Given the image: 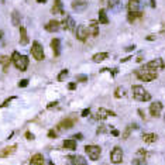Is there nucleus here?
I'll return each instance as SVG.
<instances>
[{"mask_svg": "<svg viewBox=\"0 0 165 165\" xmlns=\"http://www.w3.org/2000/svg\"><path fill=\"white\" fill-rule=\"evenodd\" d=\"M12 61H13V64H14L16 68H17L18 71H21V72H24L27 68H28V64H30L28 57H26V55H20L17 51L13 52Z\"/></svg>", "mask_w": 165, "mask_h": 165, "instance_id": "1", "label": "nucleus"}, {"mask_svg": "<svg viewBox=\"0 0 165 165\" xmlns=\"http://www.w3.org/2000/svg\"><path fill=\"white\" fill-rule=\"evenodd\" d=\"M136 76L140 80H142V82H151V80L157 79L158 74H157V71H152V69H148L145 66H142V68L136 71Z\"/></svg>", "mask_w": 165, "mask_h": 165, "instance_id": "2", "label": "nucleus"}, {"mask_svg": "<svg viewBox=\"0 0 165 165\" xmlns=\"http://www.w3.org/2000/svg\"><path fill=\"white\" fill-rule=\"evenodd\" d=\"M133 96L138 102H148V100H151V93H148V90H145L140 85L133 86Z\"/></svg>", "mask_w": 165, "mask_h": 165, "instance_id": "3", "label": "nucleus"}, {"mask_svg": "<svg viewBox=\"0 0 165 165\" xmlns=\"http://www.w3.org/2000/svg\"><path fill=\"white\" fill-rule=\"evenodd\" d=\"M85 151H86L88 157L92 159V161H96V159H99L100 154H102V148H100L99 145H86Z\"/></svg>", "mask_w": 165, "mask_h": 165, "instance_id": "4", "label": "nucleus"}, {"mask_svg": "<svg viewBox=\"0 0 165 165\" xmlns=\"http://www.w3.org/2000/svg\"><path fill=\"white\" fill-rule=\"evenodd\" d=\"M31 55L34 57L35 61H43L44 59V49L38 41H34L31 45Z\"/></svg>", "mask_w": 165, "mask_h": 165, "instance_id": "5", "label": "nucleus"}, {"mask_svg": "<svg viewBox=\"0 0 165 165\" xmlns=\"http://www.w3.org/2000/svg\"><path fill=\"white\" fill-rule=\"evenodd\" d=\"M75 35H76V38L79 41H86V38H88V35H90L89 34V30H88V27L86 26H83V24H80V26H78L76 27V30H75Z\"/></svg>", "mask_w": 165, "mask_h": 165, "instance_id": "6", "label": "nucleus"}, {"mask_svg": "<svg viewBox=\"0 0 165 165\" xmlns=\"http://www.w3.org/2000/svg\"><path fill=\"white\" fill-rule=\"evenodd\" d=\"M144 66L148 69H152V71H159V69L165 68V64H164V61H162V58H155V59L150 61L148 64H145Z\"/></svg>", "mask_w": 165, "mask_h": 165, "instance_id": "7", "label": "nucleus"}, {"mask_svg": "<svg viewBox=\"0 0 165 165\" xmlns=\"http://www.w3.org/2000/svg\"><path fill=\"white\" fill-rule=\"evenodd\" d=\"M110 159L113 164H120L123 161V150L120 147H114L110 152Z\"/></svg>", "mask_w": 165, "mask_h": 165, "instance_id": "8", "label": "nucleus"}, {"mask_svg": "<svg viewBox=\"0 0 165 165\" xmlns=\"http://www.w3.org/2000/svg\"><path fill=\"white\" fill-rule=\"evenodd\" d=\"M75 26H76V23H75L74 17H72L71 14H65V17H64V21H62V27L65 30H68V31H74Z\"/></svg>", "mask_w": 165, "mask_h": 165, "instance_id": "9", "label": "nucleus"}, {"mask_svg": "<svg viewBox=\"0 0 165 165\" xmlns=\"http://www.w3.org/2000/svg\"><path fill=\"white\" fill-rule=\"evenodd\" d=\"M116 116V113L111 110H109V109H105V107H100L99 110H97L96 113V119L97 120H106L107 117H114Z\"/></svg>", "mask_w": 165, "mask_h": 165, "instance_id": "10", "label": "nucleus"}, {"mask_svg": "<svg viewBox=\"0 0 165 165\" xmlns=\"http://www.w3.org/2000/svg\"><path fill=\"white\" fill-rule=\"evenodd\" d=\"M162 111V103L161 102H154L151 103L150 106V113L152 117H159V114H161Z\"/></svg>", "mask_w": 165, "mask_h": 165, "instance_id": "11", "label": "nucleus"}, {"mask_svg": "<svg viewBox=\"0 0 165 165\" xmlns=\"http://www.w3.org/2000/svg\"><path fill=\"white\" fill-rule=\"evenodd\" d=\"M140 7H141L140 0H128V3H127L128 13H138L140 12Z\"/></svg>", "mask_w": 165, "mask_h": 165, "instance_id": "12", "label": "nucleus"}, {"mask_svg": "<svg viewBox=\"0 0 165 165\" xmlns=\"http://www.w3.org/2000/svg\"><path fill=\"white\" fill-rule=\"evenodd\" d=\"M86 7H88V2H85V0H74L72 2V9L76 12H82Z\"/></svg>", "mask_w": 165, "mask_h": 165, "instance_id": "13", "label": "nucleus"}, {"mask_svg": "<svg viewBox=\"0 0 165 165\" xmlns=\"http://www.w3.org/2000/svg\"><path fill=\"white\" fill-rule=\"evenodd\" d=\"M75 124V119H64L62 121L58 124V128L59 130H68V128H72Z\"/></svg>", "mask_w": 165, "mask_h": 165, "instance_id": "14", "label": "nucleus"}, {"mask_svg": "<svg viewBox=\"0 0 165 165\" xmlns=\"http://www.w3.org/2000/svg\"><path fill=\"white\" fill-rule=\"evenodd\" d=\"M59 21L58 20H51V21H48L47 23V26H45V30L48 33H57L58 30H59Z\"/></svg>", "mask_w": 165, "mask_h": 165, "instance_id": "15", "label": "nucleus"}, {"mask_svg": "<svg viewBox=\"0 0 165 165\" xmlns=\"http://www.w3.org/2000/svg\"><path fill=\"white\" fill-rule=\"evenodd\" d=\"M51 12H52V14H64V16L66 14V13L64 12V9H62V2H61V0H55Z\"/></svg>", "mask_w": 165, "mask_h": 165, "instance_id": "16", "label": "nucleus"}, {"mask_svg": "<svg viewBox=\"0 0 165 165\" xmlns=\"http://www.w3.org/2000/svg\"><path fill=\"white\" fill-rule=\"evenodd\" d=\"M88 30H89V34H90L92 37H97V35H99V21H95V20L90 21Z\"/></svg>", "mask_w": 165, "mask_h": 165, "instance_id": "17", "label": "nucleus"}, {"mask_svg": "<svg viewBox=\"0 0 165 165\" xmlns=\"http://www.w3.org/2000/svg\"><path fill=\"white\" fill-rule=\"evenodd\" d=\"M51 48H52V51H54L55 57H58V55L61 54V41L58 40V38H52V41H51Z\"/></svg>", "mask_w": 165, "mask_h": 165, "instance_id": "18", "label": "nucleus"}, {"mask_svg": "<svg viewBox=\"0 0 165 165\" xmlns=\"http://www.w3.org/2000/svg\"><path fill=\"white\" fill-rule=\"evenodd\" d=\"M157 140H158V136H157L155 133H145V134H142V141H144V142L151 144V142H155Z\"/></svg>", "mask_w": 165, "mask_h": 165, "instance_id": "19", "label": "nucleus"}, {"mask_svg": "<svg viewBox=\"0 0 165 165\" xmlns=\"http://www.w3.org/2000/svg\"><path fill=\"white\" fill-rule=\"evenodd\" d=\"M103 4H106L107 7L113 10H119L120 9V0H102Z\"/></svg>", "mask_w": 165, "mask_h": 165, "instance_id": "20", "label": "nucleus"}, {"mask_svg": "<svg viewBox=\"0 0 165 165\" xmlns=\"http://www.w3.org/2000/svg\"><path fill=\"white\" fill-rule=\"evenodd\" d=\"M17 150V145H10V147H6L4 150L0 151V158H4V157H9L10 154H13Z\"/></svg>", "mask_w": 165, "mask_h": 165, "instance_id": "21", "label": "nucleus"}, {"mask_svg": "<svg viewBox=\"0 0 165 165\" xmlns=\"http://www.w3.org/2000/svg\"><path fill=\"white\" fill-rule=\"evenodd\" d=\"M28 35H27V31L24 27H20V44L21 45H27L28 44Z\"/></svg>", "mask_w": 165, "mask_h": 165, "instance_id": "22", "label": "nucleus"}, {"mask_svg": "<svg viewBox=\"0 0 165 165\" xmlns=\"http://www.w3.org/2000/svg\"><path fill=\"white\" fill-rule=\"evenodd\" d=\"M109 58V52H97V54L93 55V62H102V61L107 59Z\"/></svg>", "mask_w": 165, "mask_h": 165, "instance_id": "23", "label": "nucleus"}, {"mask_svg": "<svg viewBox=\"0 0 165 165\" xmlns=\"http://www.w3.org/2000/svg\"><path fill=\"white\" fill-rule=\"evenodd\" d=\"M62 145H64V148H66V150H71V151L76 150V141H75L74 138H71V140H65Z\"/></svg>", "mask_w": 165, "mask_h": 165, "instance_id": "24", "label": "nucleus"}, {"mask_svg": "<svg viewBox=\"0 0 165 165\" xmlns=\"http://www.w3.org/2000/svg\"><path fill=\"white\" fill-rule=\"evenodd\" d=\"M30 164H44V157L43 154H34L30 159Z\"/></svg>", "mask_w": 165, "mask_h": 165, "instance_id": "25", "label": "nucleus"}, {"mask_svg": "<svg viewBox=\"0 0 165 165\" xmlns=\"http://www.w3.org/2000/svg\"><path fill=\"white\" fill-rule=\"evenodd\" d=\"M12 24L16 27L20 26V13H18L17 10H14V12L12 13Z\"/></svg>", "mask_w": 165, "mask_h": 165, "instance_id": "26", "label": "nucleus"}, {"mask_svg": "<svg viewBox=\"0 0 165 165\" xmlns=\"http://www.w3.org/2000/svg\"><path fill=\"white\" fill-rule=\"evenodd\" d=\"M99 23L100 24H107L109 23V18H107V16H106V10L105 9L99 10Z\"/></svg>", "mask_w": 165, "mask_h": 165, "instance_id": "27", "label": "nucleus"}, {"mask_svg": "<svg viewBox=\"0 0 165 165\" xmlns=\"http://www.w3.org/2000/svg\"><path fill=\"white\" fill-rule=\"evenodd\" d=\"M10 59H12V58L6 57V55H3V57H0V64L3 65V71H4V72H6V71H7V68H9Z\"/></svg>", "mask_w": 165, "mask_h": 165, "instance_id": "28", "label": "nucleus"}, {"mask_svg": "<svg viewBox=\"0 0 165 165\" xmlns=\"http://www.w3.org/2000/svg\"><path fill=\"white\" fill-rule=\"evenodd\" d=\"M126 96V89L124 88H117L116 92H114V97H117V99H120V97H124Z\"/></svg>", "mask_w": 165, "mask_h": 165, "instance_id": "29", "label": "nucleus"}, {"mask_svg": "<svg viewBox=\"0 0 165 165\" xmlns=\"http://www.w3.org/2000/svg\"><path fill=\"white\" fill-rule=\"evenodd\" d=\"M141 16H142L141 12H138V13H128L127 18H128V21H136L137 18H140Z\"/></svg>", "mask_w": 165, "mask_h": 165, "instance_id": "30", "label": "nucleus"}, {"mask_svg": "<svg viewBox=\"0 0 165 165\" xmlns=\"http://www.w3.org/2000/svg\"><path fill=\"white\" fill-rule=\"evenodd\" d=\"M74 159H75V162H76V165H88L85 161V158L80 157V155H74Z\"/></svg>", "mask_w": 165, "mask_h": 165, "instance_id": "31", "label": "nucleus"}, {"mask_svg": "<svg viewBox=\"0 0 165 165\" xmlns=\"http://www.w3.org/2000/svg\"><path fill=\"white\" fill-rule=\"evenodd\" d=\"M131 165H147V162L144 158H136L131 161Z\"/></svg>", "mask_w": 165, "mask_h": 165, "instance_id": "32", "label": "nucleus"}, {"mask_svg": "<svg viewBox=\"0 0 165 165\" xmlns=\"http://www.w3.org/2000/svg\"><path fill=\"white\" fill-rule=\"evenodd\" d=\"M68 74H69L68 69H62V71H61V74L58 75V80H59V82H62V80L65 79L66 76H68Z\"/></svg>", "mask_w": 165, "mask_h": 165, "instance_id": "33", "label": "nucleus"}, {"mask_svg": "<svg viewBox=\"0 0 165 165\" xmlns=\"http://www.w3.org/2000/svg\"><path fill=\"white\" fill-rule=\"evenodd\" d=\"M131 128H133V127H131V126H127V127H126L124 133L121 134V137H123V138H124V140H127V138H128V136H130V133H131Z\"/></svg>", "mask_w": 165, "mask_h": 165, "instance_id": "34", "label": "nucleus"}, {"mask_svg": "<svg viewBox=\"0 0 165 165\" xmlns=\"http://www.w3.org/2000/svg\"><path fill=\"white\" fill-rule=\"evenodd\" d=\"M14 99H16V96H12V97H9V99H6L3 103H2V105H0V109H2V107H6V106L9 105V103L12 102V100H14Z\"/></svg>", "mask_w": 165, "mask_h": 165, "instance_id": "35", "label": "nucleus"}, {"mask_svg": "<svg viewBox=\"0 0 165 165\" xmlns=\"http://www.w3.org/2000/svg\"><path fill=\"white\" fill-rule=\"evenodd\" d=\"M76 80H79V82H86V80H88V76H86V75H78Z\"/></svg>", "mask_w": 165, "mask_h": 165, "instance_id": "36", "label": "nucleus"}, {"mask_svg": "<svg viewBox=\"0 0 165 165\" xmlns=\"http://www.w3.org/2000/svg\"><path fill=\"white\" fill-rule=\"evenodd\" d=\"M27 85H28V79H21L20 82H18V86H20V88H26Z\"/></svg>", "mask_w": 165, "mask_h": 165, "instance_id": "37", "label": "nucleus"}, {"mask_svg": "<svg viewBox=\"0 0 165 165\" xmlns=\"http://www.w3.org/2000/svg\"><path fill=\"white\" fill-rule=\"evenodd\" d=\"M57 136H58L57 131H54V130H49L48 131V137H49V138H55Z\"/></svg>", "mask_w": 165, "mask_h": 165, "instance_id": "38", "label": "nucleus"}, {"mask_svg": "<svg viewBox=\"0 0 165 165\" xmlns=\"http://www.w3.org/2000/svg\"><path fill=\"white\" fill-rule=\"evenodd\" d=\"M68 165H76V162H75V159H74V155L68 157Z\"/></svg>", "mask_w": 165, "mask_h": 165, "instance_id": "39", "label": "nucleus"}, {"mask_svg": "<svg viewBox=\"0 0 165 165\" xmlns=\"http://www.w3.org/2000/svg\"><path fill=\"white\" fill-rule=\"evenodd\" d=\"M137 154H138V155H141V157H145V155H147V151L142 150V148H140V150L137 151Z\"/></svg>", "mask_w": 165, "mask_h": 165, "instance_id": "40", "label": "nucleus"}, {"mask_svg": "<svg viewBox=\"0 0 165 165\" xmlns=\"http://www.w3.org/2000/svg\"><path fill=\"white\" fill-rule=\"evenodd\" d=\"M26 138L27 140H34V134L30 133V131H27V133H26Z\"/></svg>", "mask_w": 165, "mask_h": 165, "instance_id": "41", "label": "nucleus"}, {"mask_svg": "<svg viewBox=\"0 0 165 165\" xmlns=\"http://www.w3.org/2000/svg\"><path fill=\"white\" fill-rule=\"evenodd\" d=\"M89 113H90V109H85V110H82V117L89 116Z\"/></svg>", "mask_w": 165, "mask_h": 165, "instance_id": "42", "label": "nucleus"}, {"mask_svg": "<svg viewBox=\"0 0 165 165\" xmlns=\"http://www.w3.org/2000/svg\"><path fill=\"white\" fill-rule=\"evenodd\" d=\"M57 106H58V102H51L48 106H47V107H48V109H54V107H57Z\"/></svg>", "mask_w": 165, "mask_h": 165, "instance_id": "43", "label": "nucleus"}, {"mask_svg": "<svg viewBox=\"0 0 165 165\" xmlns=\"http://www.w3.org/2000/svg\"><path fill=\"white\" fill-rule=\"evenodd\" d=\"M68 88L71 89V90H74V89H76V83H74V82H72V83H69V85H68Z\"/></svg>", "mask_w": 165, "mask_h": 165, "instance_id": "44", "label": "nucleus"}, {"mask_svg": "<svg viewBox=\"0 0 165 165\" xmlns=\"http://www.w3.org/2000/svg\"><path fill=\"white\" fill-rule=\"evenodd\" d=\"M72 138H74V140H75V138H76V140H82V134H80V133H79V134H75V136L72 137Z\"/></svg>", "mask_w": 165, "mask_h": 165, "instance_id": "45", "label": "nucleus"}, {"mask_svg": "<svg viewBox=\"0 0 165 165\" xmlns=\"http://www.w3.org/2000/svg\"><path fill=\"white\" fill-rule=\"evenodd\" d=\"M134 48H136V45H130V47H127V48H126V49H127V51H133Z\"/></svg>", "mask_w": 165, "mask_h": 165, "instance_id": "46", "label": "nucleus"}, {"mask_svg": "<svg viewBox=\"0 0 165 165\" xmlns=\"http://www.w3.org/2000/svg\"><path fill=\"white\" fill-rule=\"evenodd\" d=\"M111 134H113V136H119V131H117V130H114V128H113V130H111Z\"/></svg>", "mask_w": 165, "mask_h": 165, "instance_id": "47", "label": "nucleus"}, {"mask_svg": "<svg viewBox=\"0 0 165 165\" xmlns=\"http://www.w3.org/2000/svg\"><path fill=\"white\" fill-rule=\"evenodd\" d=\"M147 40H148V41H152V40H155V37H154V35H148Z\"/></svg>", "mask_w": 165, "mask_h": 165, "instance_id": "48", "label": "nucleus"}, {"mask_svg": "<svg viewBox=\"0 0 165 165\" xmlns=\"http://www.w3.org/2000/svg\"><path fill=\"white\" fill-rule=\"evenodd\" d=\"M37 3H47V0H37Z\"/></svg>", "mask_w": 165, "mask_h": 165, "instance_id": "49", "label": "nucleus"}, {"mask_svg": "<svg viewBox=\"0 0 165 165\" xmlns=\"http://www.w3.org/2000/svg\"><path fill=\"white\" fill-rule=\"evenodd\" d=\"M138 114L142 117V119H144V113H142V110H138Z\"/></svg>", "mask_w": 165, "mask_h": 165, "instance_id": "50", "label": "nucleus"}, {"mask_svg": "<svg viewBox=\"0 0 165 165\" xmlns=\"http://www.w3.org/2000/svg\"><path fill=\"white\" fill-rule=\"evenodd\" d=\"M30 165H45V164H30Z\"/></svg>", "mask_w": 165, "mask_h": 165, "instance_id": "51", "label": "nucleus"}, {"mask_svg": "<svg viewBox=\"0 0 165 165\" xmlns=\"http://www.w3.org/2000/svg\"><path fill=\"white\" fill-rule=\"evenodd\" d=\"M49 165H55V164H54V162H52V161H49Z\"/></svg>", "mask_w": 165, "mask_h": 165, "instance_id": "52", "label": "nucleus"}]
</instances>
